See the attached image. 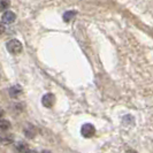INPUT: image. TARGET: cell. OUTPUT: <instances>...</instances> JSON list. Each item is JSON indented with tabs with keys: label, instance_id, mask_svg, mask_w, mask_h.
<instances>
[{
	"label": "cell",
	"instance_id": "4fadbf2b",
	"mask_svg": "<svg viewBox=\"0 0 153 153\" xmlns=\"http://www.w3.org/2000/svg\"><path fill=\"white\" fill-rule=\"evenodd\" d=\"M42 153H52V152H51V151H43Z\"/></svg>",
	"mask_w": 153,
	"mask_h": 153
},
{
	"label": "cell",
	"instance_id": "9c48e42d",
	"mask_svg": "<svg viewBox=\"0 0 153 153\" xmlns=\"http://www.w3.org/2000/svg\"><path fill=\"white\" fill-rule=\"evenodd\" d=\"M10 128V123H9V121H7V120H2L1 121V123H0V129L2 131H6L7 129H9Z\"/></svg>",
	"mask_w": 153,
	"mask_h": 153
},
{
	"label": "cell",
	"instance_id": "8fae6325",
	"mask_svg": "<svg viewBox=\"0 0 153 153\" xmlns=\"http://www.w3.org/2000/svg\"><path fill=\"white\" fill-rule=\"evenodd\" d=\"M7 6V1L6 0H2V8H5Z\"/></svg>",
	"mask_w": 153,
	"mask_h": 153
},
{
	"label": "cell",
	"instance_id": "ba28073f",
	"mask_svg": "<svg viewBox=\"0 0 153 153\" xmlns=\"http://www.w3.org/2000/svg\"><path fill=\"white\" fill-rule=\"evenodd\" d=\"M75 15H76V13L75 12H67V13H65V15H63V21L65 22H70L74 17H75Z\"/></svg>",
	"mask_w": 153,
	"mask_h": 153
},
{
	"label": "cell",
	"instance_id": "7a4b0ae2",
	"mask_svg": "<svg viewBox=\"0 0 153 153\" xmlns=\"http://www.w3.org/2000/svg\"><path fill=\"white\" fill-rule=\"evenodd\" d=\"M7 50L12 54H17L22 51V44L17 39H12L7 43Z\"/></svg>",
	"mask_w": 153,
	"mask_h": 153
},
{
	"label": "cell",
	"instance_id": "3957f363",
	"mask_svg": "<svg viewBox=\"0 0 153 153\" xmlns=\"http://www.w3.org/2000/svg\"><path fill=\"white\" fill-rule=\"evenodd\" d=\"M55 102V97L52 93H46L42 98V104L47 108H51Z\"/></svg>",
	"mask_w": 153,
	"mask_h": 153
},
{
	"label": "cell",
	"instance_id": "5b68a950",
	"mask_svg": "<svg viewBox=\"0 0 153 153\" xmlns=\"http://www.w3.org/2000/svg\"><path fill=\"white\" fill-rule=\"evenodd\" d=\"M14 150H15L16 153H28L29 152V147L25 143L23 142H19L16 143L15 146H14Z\"/></svg>",
	"mask_w": 153,
	"mask_h": 153
},
{
	"label": "cell",
	"instance_id": "6da1fadb",
	"mask_svg": "<svg viewBox=\"0 0 153 153\" xmlns=\"http://www.w3.org/2000/svg\"><path fill=\"white\" fill-rule=\"evenodd\" d=\"M96 134V128L91 123H84L81 128V135L84 138H91Z\"/></svg>",
	"mask_w": 153,
	"mask_h": 153
},
{
	"label": "cell",
	"instance_id": "30bf717a",
	"mask_svg": "<svg viewBox=\"0 0 153 153\" xmlns=\"http://www.w3.org/2000/svg\"><path fill=\"white\" fill-rule=\"evenodd\" d=\"M13 139H14V138H13V135H10V134H9V135H4V136H2V143H4L5 145H7V144L13 142Z\"/></svg>",
	"mask_w": 153,
	"mask_h": 153
},
{
	"label": "cell",
	"instance_id": "52a82bcc",
	"mask_svg": "<svg viewBox=\"0 0 153 153\" xmlns=\"http://www.w3.org/2000/svg\"><path fill=\"white\" fill-rule=\"evenodd\" d=\"M24 134L28 138H33L36 135V129L32 127V126H28L25 129H24Z\"/></svg>",
	"mask_w": 153,
	"mask_h": 153
},
{
	"label": "cell",
	"instance_id": "277c9868",
	"mask_svg": "<svg viewBox=\"0 0 153 153\" xmlns=\"http://www.w3.org/2000/svg\"><path fill=\"white\" fill-rule=\"evenodd\" d=\"M16 16L15 14L13 13V12H10V10H6L2 16H1V21L4 24H10V23H13L15 21Z\"/></svg>",
	"mask_w": 153,
	"mask_h": 153
},
{
	"label": "cell",
	"instance_id": "7c38bea8",
	"mask_svg": "<svg viewBox=\"0 0 153 153\" xmlns=\"http://www.w3.org/2000/svg\"><path fill=\"white\" fill-rule=\"evenodd\" d=\"M127 153H137V152H136L135 150H128V151H127Z\"/></svg>",
	"mask_w": 153,
	"mask_h": 153
},
{
	"label": "cell",
	"instance_id": "8992f818",
	"mask_svg": "<svg viewBox=\"0 0 153 153\" xmlns=\"http://www.w3.org/2000/svg\"><path fill=\"white\" fill-rule=\"evenodd\" d=\"M9 96L12 97V98H16V97H19L21 93H22V89H21V86L20 85H14V86H12L10 89H9Z\"/></svg>",
	"mask_w": 153,
	"mask_h": 153
},
{
	"label": "cell",
	"instance_id": "5bb4252c",
	"mask_svg": "<svg viewBox=\"0 0 153 153\" xmlns=\"http://www.w3.org/2000/svg\"><path fill=\"white\" fill-rule=\"evenodd\" d=\"M28 153H36V152H35V151H29Z\"/></svg>",
	"mask_w": 153,
	"mask_h": 153
}]
</instances>
